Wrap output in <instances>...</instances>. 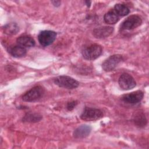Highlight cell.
<instances>
[{
    "mask_svg": "<svg viewBox=\"0 0 149 149\" xmlns=\"http://www.w3.org/2000/svg\"><path fill=\"white\" fill-rule=\"evenodd\" d=\"M44 89L40 86H37L25 93L22 98L26 102H35L39 100L44 94Z\"/></svg>",
    "mask_w": 149,
    "mask_h": 149,
    "instance_id": "6da1fadb",
    "label": "cell"
},
{
    "mask_svg": "<svg viewBox=\"0 0 149 149\" xmlns=\"http://www.w3.org/2000/svg\"><path fill=\"white\" fill-rule=\"evenodd\" d=\"M102 52V47L97 44H94L84 48L82 52V55L85 59L91 61L98 58Z\"/></svg>",
    "mask_w": 149,
    "mask_h": 149,
    "instance_id": "7a4b0ae2",
    "label": "cell"
},
{
    "mask_svg": "<svg viewBox=\"0 0 149 149\" xmlns=\"http://www.w3.org/2000/svg\"><path fill=\"white\" fill-rule=\"evenodd\" d=\"M54 83L58 86L67 89H73L77 88L79 83L74 79L68 76H59L54 80Z\"/></svg>",
    "mask_w": 149,
    "mask_h": 149,
    "instance_id": "3957f363",
    "label": "cell"
},
{
    "mask_svg": "<svg viewBox=\"0 0 149 149\" xmlns=\"http://www.w3.org/2000/svg\"><path fill=\"white\" fill-rule=\"evenodd\" d=\"M102 116L103 113L101 110L95 108L85 107L80 115V118L86 121H94L100 119Z\"/></svg>",
    "mask_w": 149,
    "mask_h": 149,
    "instance_id": "277c9868",
    "label": "cell"
},
{
    "mask_svg": "<svg viewBox=\"0 0 149 149\" xmlns=\"http://www.w3.org/2000/svg\"><path fill=\"white\" fill-rule=\"evenodd\" d=\"M123 60V58L121 55L115 54L111 55L102 63V68L105 72L112 71Z\"/></svg>",
    "mask_w": 149,
    "mask_h": 149,
    "instance_id": "5b68a950",
    "label": "cell"
},
{
    "mask_svg": "<svg viewBox=\"0 0 149 149\" xmlns=\"http://www.w3.org/2000/svg\"><path fill=\"white\" fill-rule=\"evenodd\" d=\"M142 23L141 18L137 15H133L125 19L120 25L122 30H130L140 26Z\"/></svg>",
    "mask_w": 149,
    "mask_h": 149,
    "instance_id": "8992f818",
    "label": "cell"
},
{
    "mask_svg": "<svg viewBox=\"0 0 149 149\" xmlns=\"http://www.w3.org/2000/svg\"><path fill=\"white\" fill-rule=\"evenodd\" d=\"M56 37V32L52 30H44L39 33L38 40L41 45L47 47L51 45L55 41Z\"/></svg>",
    "mask_w": 149,
    "mask_h": 149,
    "instance_id": "52a82bcc",
    "label": "cell"
},
{
    "mask_svg": "<svg viewBox=\"0 0 149 149\" xmlns=\"http://www.w3.org/2000/svg\"><path fill=\"white\" fill-rule=\"evenodd\" d=\"M118 83L120 88L123 90L132 89L136 85L134 78L130 74L126 73H124L120 76L118 80Z\"/></svg>",
    "mask_w": 149,
    "mask_h": 149,
    "instance_id": "ba28073f",
    "label": "cell"
},
{
    "mask_svg": "<svg viewBox=\"0 0 149 149\" xmlns=\"http://www.w3.org/2000/svg\"><path fill=\"white\" fill-rule=\"evenodd\" d=\"M144 97V93L141 90H137L122 96V100L123 102L129 104H135L141 101Z\"/></svg>",
    "mask_w": 149,
    "mask_h": 149,
    "instance_id": "9c48e42d",
    "label": "cell"
},
{
    "mask_svg": "<svg viewBox=\"0 0 149 149\" xmlns=\"http://www.w3.org/2000/svg\"><path fill=\"white\" fill-rule=\"evenodd\" d=\"M113 31V28L111 26H103L95 28L93 30V34L97 38H105L109 36Z\"/></svg>",
    "mask_w": 149,
    "mask_h": 149,
    "instance_id": "30bf717a",
    "label": "cell"
},
{
    "mask_svg": "<svg viewBox=\"0 0 149 149\" xmlns=\"http://www.w3.org/2000/svg\"><path fill=\"white\" fill-rule=\"evenodd\" d=\"M91 131V127L89 125H83L77 127L74 132L73 136L76 139H83L89 136Z\"/></svg>",
    "mask_w": 149,
    "mask_h": 149,
    "instance_id": "8fae6325",
    "label": "cell"
},
{
    "mask_svg": "<svg viewBox=\"0 0 149 149\" xmlns=\"http://www.w3.org/2000/svg\"><path fill=\"white\" fill-rule=\"evenodd\" d=\"M17 44L24 48L32 47L35 45V41L29 35H22L16 40Z\"/></svg>",
    "mask_w": 149,
    "mask_h": 149,
    "instance_id": "7c38bea8",
    "label": "cell"
},
{
    "mask_svg": "<svg viewBox=\"0 0 149 149\" xmlns=\"http://www.w3.org/2000/svg\"><path fill=\"white\" fill-rule=\"evenodd\" d=\"M8 52L12 56L15 58H20L24 56L26 54L27 51L26 48L17 44L9 47Z\"/></svg>",
    "mask_w": 149,
    "mask_h": 149,
    "instance_id": "4fadbf2b",
    "label": "cell"
},
{
    "mask_svg": "<svg viewBox=\"0 0 149 149\" xmlns=\"http://www.w3.org/2000/svg\"><path fill=\"white\" fill-rule=\"evenodd\" d=\"M104 20L105 22L108 24H113L118 22L119 20V17L116 13L114 10H111L105 14Z\"/></svg>",
    "mask_w": 149,
    "mask_h": 149,
    "instance_id": "5bb4252c",
    "label": "cell"
},
{
    "mask_svg": "<svg viewBox=\"0 0 149 149\" xmlns=\"http://www.w3.org/2000/svg\"><path fill=\"white\" fill-rule=\"evenodd\" d=\"M133 121L136 125L140 127H144L147 124V119L144 114L141 112H138L133 116Z\"/></svg>",
    "mask_w": 149,
    "mask_h": 149,
    "instance_id": "9a60e30c",
    "label": "cell"
},
{
    "mask_svg": "<svg viewBox=\"0 0 149 149\" xmlns=\"http://www.w3.org/2000/svg\"><path fill=\"white\" fill-rule=\"evenodd\" d=\"M3 31L8 35H15L19 31V27L16 23H10L3 27Z\"/></svg>",
    "mask_w": 149,
    "mask_h": 149,
    "instance_id": "2e32d148",
    "label": "cell"
},
{
    "mask_svg": "<svg viewBox=\"0 0 149 149\" xmlns=\"http://www.w3.org/2000/svg\"><path fill=\"white\" fill-rule=\"evenodd\" d=\"M114 11L118 16H124L127 15L130 10L127 6L122 3H116L114 6Z\"/></svg>",
    "mask_w": 149,
    "mask_h": 149,
    "instance_id": "e0dca14e",
    "label": "cell"
},
{
    "mask_svg": "<svg viewBox=\"0 0 149 149\" xmlns=\"http://www.w3.org/2000/svg\"><path fill=\"white\" fill-rule=\"evenodd\" d=\"M42 119L41 115L37 113H27L23 118V122H37Z\"/></svg>",
    "mask_w": 149,
    "mask_h": 149,
    "instance_id": "ac0fdd59",
    "label": "cell"
},
{
    "mask_svg": "<svg viewBox=\"0 0 149 149\" xmlns=\"http://www.w3.org/2000/svg\"><path fill=\"white\" fill-rule=\"evenodd\" d=\"M77 101H74L68 102V104H67V109H68L69 111L72 110V109H74V108L76 107V105H77Z\"/></svg>",
    "mask_w": 149,
    "mask_h": 149,
    "instance_id": "d6986e66",
    "label": "cell"
},
{
    "mask_svg": "<svg viewBox=\"0 0 149 149\" xmlns=\"http://www.w3.org/2000/svg\"><path fill=\"white\" fill-rule=\"evenodd\" d=\"M52 3H53V5H54V6H59L60 5V3H61V2L60 1H52Z\"/></svg>",
    "mask_w": 149,
    "mask_h": 149,
    "instance_id": "ffe728a7",
    "label": "cell"
}]
</instances>
